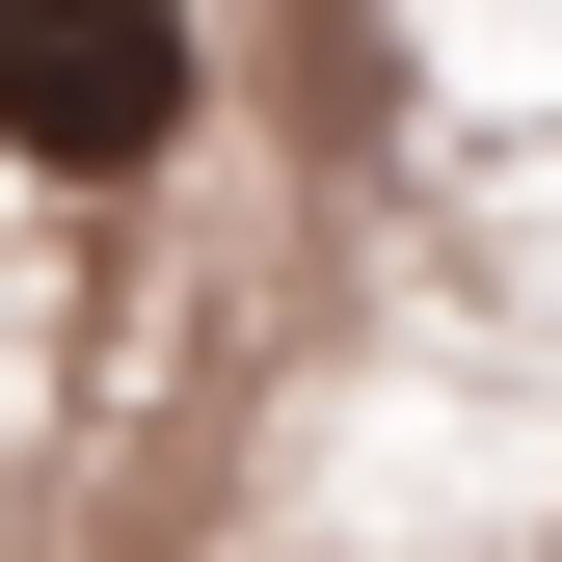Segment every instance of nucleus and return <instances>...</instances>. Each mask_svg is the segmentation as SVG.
<instances>
[{"instance_id": "nucleus-1", "label": "nucleus", "mask_w": 562, "mask_h": 562, "mask_svg": "<svg viewBox=\"0 0 562 562\" xmlns=\"http://www.w3.org/2000/svg\"><path fill=\"white\" fill-rule=\"evenodd\" d=\"M188 108H215V27L188 0H0V161L27 188H161Z\"/></svg>"}]
</instances>
